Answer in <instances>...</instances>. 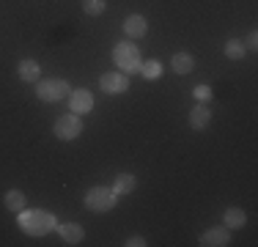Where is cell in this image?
Returning a JSON list of instances; mask_svg holds the SVG:
<instances>
[{
	"instance_id": "cell-18",
	"label": "cell",
	"mask_w": 258,
	"mask_h": 247,
	"mask_svg": "<svg viewBox=\"0 0 258 247\" xmlns=\"http://www.w3.org/2000/svg\"><path fill=\"white\" fill-rule=\"evenodd\" d=\"M104 9H107L104 0H83V11L88 17H99V14H104Z\"/></svg>"
},
{
	"instance_id": "cell-15",
	"label": "cell",
	"mask_w": 258,
	"mask_h": 247,
	"mask_svg": "<svg viewBox=\"0 0 258 247\" xmlns=\"http://www.w3.org/2000/svg\"><path fill=\"white\" fill-rule=\"evenodd\" d=\"M3 203H6V209H9V212H17V214H20L22 209H25L28 198H25V193H22V190H9V193L3 195Z\"/></svg>"
},
{
	"instance_id": "cell-16",
	"label": "cell",
	"mask_w": 258,
	"mask_h": 247,
	"mask_svg": "<svg viewBox=\"0 0 258 247\" xmlns=\"http://www.w3.org/2000/svg\"><path fill=\"white\" fill-rule=\"evenodd\" d=\"M135 187H138V178H135L132 173H118L115 181H113V193L115 195H129Z\"/></svg>"
},
{
	"instance_id": "cell-9",
	"label": "cell",
	"mask_w": 258,
	"mask_h": 247,
	"mask_svg": "<svg viewBox=\"0 0 258 247\" xmlns=\"http://www.w3.org/2000/svg\"><path fill=\"white\" fill-rule=\"evenodd\" d=\"M121 28H124V33L129 36V39H143V36L149 33V22H146V17H140V14H129Z\"/></svg>"
},
{
	"instance_id": "cell-5",
	"label": "cell",
	"mask_w": 258,
	"mask_h": 247,
	"mask_svg": "<svg viewBox=\"0 0 258 247\" xmlns=\"http://www.w3.org/2000/svg\"><path fill=\"white\" fill-rule=\"evenodd\" d=\"M52 132H55V138H58V140L69 143V140L80 138V132H83V121H80L77 113H66V115H60V118L55 121Z\"/></svg>"
},
{
	"instance_id": "cell-11",
	"label": "cell",
	"mask_w": 258,
	"mask_h": 247,
	"mask_svg": "<svg viewBox=\"0 0 258 247\" xmlns=\"http://www.w3.org/2000/svg\"><path fill=\"white\" fill-rule=\"evenodd\" d=\"M58 233L66 244H80L85 239V228L80 222H63V225H58Z\"/></svg>"
},
{
	"instance_id": "cell-22",
	"label": "cell",
	"mask_w": 258,
	"mask_h": 247,
	"mask_svg": "<svg viewBox=\"0 0 258 247\" xmlns=\"http://www.w3.org/2000/svg\"><path fill=\"white\" fill-rule=\"evenodd\" d=\"M124 244H126V247H143V244H146V239H143V236H138V233H135V236H129V239H126Z\"/></svg>"
},
{
	"instance_id": "cell-2",
	"label": "cell",
	"mask_w": 258,
	"mask_h": 247,
	"mask_svg": "<svg viewBox=\"0 0 258 247\" xmlns=\"http://www.w3.org/2000/svg\"><path fill=\"white\" fill-rule=\"evenodd\" d=\"M113 64L118 66L124 74H135L140 72V66H143V58H140V49L138 44H132V41H121V44L113 47Z\"/></svg>"
},
{
	"instance_id": "cell-6",
	"label": "cell",
	"mask_w": 258,
	"mask_h": 247,
	"mask_svg": "<svg viewBox=\"0 0 258 247\" xmlns=\"http://www.w3.org/2000/svg\"><path fill=\"white\" fill-rule=\"evenodd\" d=\"M99 88L104 94H124L129 88V74L124 72H104L99 77Z\"/></svg>"
},
{
	"instance_id": "cell-14",
	"label": "cell",
	"mask_w": 258,
	"mask_h": 247,
	"mask_svg": "<svg viewBox=\"0 0 258 247\" xmlns=\"http://www.w3.org/2000/svg\"><path fill=\"white\" fill-rule=\"evenodd\" d=\"M244 222H247V214H244L239 206H228L223 212V225L228 228V231H233V228H242Z\"/></svg>"
},
{
	"instance_id": "cell-3",
	"label": "cell",
	"mask_w": 258,
	"mask_h": 247,
	"mask_svg": "<svg viewBox=\"0 0 258 247\" xmlns=\"http://www.w3.org/2000/svg\"><path fill=\"white\" fill-rule=\"evenodd\" d=\"M115 203H118V195L113 193V187H91L85 193V209L91 212H110L115 209Z\"/></svg>"
},
{
	"instance_id": "cell-21",
	"label": "cell",
	"mask_w": 258,
	"mask_h": 247,
	"mask_svg": "<svg viewBox=\"0 0 258 247\" xmlns=\"http://www.w3.org/2000/svg\"><path fill=\"white\" fill-rule=\"evenodd\" d=\"M255 47H258V33H255V30H250L247 41H244V49H255Z\"/></svg>"
},
{
	"instance_id": "cell-20",
	"label": "cell",
	"mask_w": 258,
	"mask_h": 247,
	"mask_svg": "<svg viewBox=\"0 0 258 247\" xmlns=\"http://www.w3.org/2000/svg\"><path fill=\"white\" fill-rule=\"evenodd\" d=\"M192 96L198 99V102H209V99H212V88H209V85H195Z\"/></svg>"
},
{
	"instance_id": "cell-4",
	"label": "cell",
	"mask_w": 258,
	"mask_h": 247,
	"mask_svg": "<svg viewBox=\"0 0 258 247\" xmlns=\"http://www.w3.org/2000/svg\"><path fill=\"white\" fill-rule=\"evenodd\" d=\"M72 91H69V83L60 77H50V80H39V85H36V96L41 99V102H60V99H66Z\"/></svg>"
},
{
	"instance_id": "cell-1",
	"label": "cell",
	"mask_w": 258,
	"mask_h": 247,
	"mask_svg": "<svg viewBox=\"0 0 258 247\" xmlns=\"http://www.w3.org/2000/svg\"><path fill=\"white\" fill-rule=\"evenodd\" d=\"M17 225L25 233H30V236H44V233L58 228V222H55L52 212H44V209H22Z\"/></svg>"
},
{
	"instance_id": "cell-8",
	"label": "cell",
	"mask_w": 258,
	"mask_h": 247,
	"mask_svg": "<svg viewBox=\"0 0 258 247\" xmlns=\"http://www.w3.org/2000/svg\"><path fill=\"white\" fill-rule=\"evenodd\" d=\"M201 244L204 247H225V244H231V231L225 225H214L201 236Z\"/></svg>"
},
{
	"instance_id": "cell-7",
	"label": "cell",
	"mask_w": 258,
	"mask_h": 247,
	"mask_svg": "<svg viewBox=\"0 0 258 247\" xmlns=\"http://www.w3.org/2000/svg\"><path fill=\"white\" fill-rule=\"evenodd\" d=\"M69 110L77 115H85L94 110V94H91L88 88H77L69 94Z\"/></svg>"
},
{
	"instance_id": "cell-19",
	"label": "cell",
	"mask_w": 258,
	"mask_h": 247,
	"mask_svg": "<svg viewBox=\"0 0 258 247\" xmlns=\"http://www.w3.org/2000/svg\"><path fill=\"white\" fill-rule=\"evenodd\" d=\"M140 74H143L146 80H157L159 74H162V64H159V60H149V64L140 66Z\"/></svg>"
},
{
	"instance_id": "cell-10",
	"label": "cell",
	"mask_w": 258,
	"mask_h": 247,
	"mask_svg": "<svg viewBox=\"0 0 258 247\" xmlns=\"http://www.w3.org/2000/svg\"><path fill=\"white\" fill-rule=\"evenodd\" d=\"M189 127L195 129V132H204V129L212 124V110L206 107V104H195L192 110H189Z\"/></svg>"
},
{
	"instance_id": "cell-12",
	"label": "cell",
	"mask_w": 258,
	"mask_h": 247,
	"mask_svg": "<svg viewBox=\"0 0 258 247\" xmlns=\"http://www.w3.org/2000/svg\"><path fill=\"white\" fill-rule=\"evenodd\" d=\"M17 74H20L22 83H39V77H41V66L36 64L33 58H22V60H20V66H17Z\"/></svg>"
},
{
	"instance_id": "cell-13",
	"label": "cell",
	"mask_w": 258,
	"mask_h": 247,
	"mask_svg": "<svg viewBox=\"0 0 258 247\" xmlns=\"http://www.w3.org/2000/svg\"><path fill=\"white\" fill-rule=\"evenodd\" d=\"M170 69L176 74H189L195 69V58L189 52H173V58H170Z\"/></svg>"
},
{
	"instance_id": "cell-17",
	"label": "cell",
	"mask_w": 258,
	"mask_h": 247,
	"mask_svg": "<svg viewBox=\"0 0 258 247\" xmlns=\"http://www.w3.org/2000/svg\"><path fill=\"white\" fill-rule=\"evenodd\" d=\"M223 52H225V58H228V60H242L247 49H244L242 39H228V41H225V47H223Z\"/></svg>"
}]
</instances>
